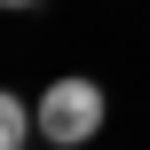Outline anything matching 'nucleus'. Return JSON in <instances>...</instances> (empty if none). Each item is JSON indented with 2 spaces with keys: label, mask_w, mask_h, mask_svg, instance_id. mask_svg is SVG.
I'll list each match as a JSON object with an SVG mask.
<instances>
[{
  "label": "nucleus",
  "mask_w": 150,
  "mask_h": 150,
  "mask_svg": "<svg viewBox=\"0 0 150 150\" xmlns=\"http://www.w3.org/2000/svg\"><path fill=\"white\" fill-rule=\"evenodd\" d=\"M40 142H55V150H87L95 134H103V119H111V95L87 79V71H63V79H47L40 87Z\"/></svg>",
  "instance_id": "1"
},
{
  "label": "nucleus",
  "mask_w": 150,
  "mask_h": 150,
  "mask_svg": "<svg viewBox=\"0 0 150 150\" xmlns=\"http://www.w3.org/2000/svg\"><path fill=\"white\" fill-rule=\"evenodd\" d=\"M32 134H40V111H24V95L0 87V150H24Z\"/></svg>",
  "instance_id": "2"
},
{
  "label": "nucleus",
  "mask_w": 150,
  "mask_h": 150,
  "mask_svg": "<svg viewBox=\"0 0 150 150\" xmlns=\"http://www.w3.org/2000/svg\"><path fill=\"white\" fill-rule=\"evenodd\" d=\"M0 8H40V0H0Z\"/></svg>",
  "instance_id": "3"
}]
</instances>
